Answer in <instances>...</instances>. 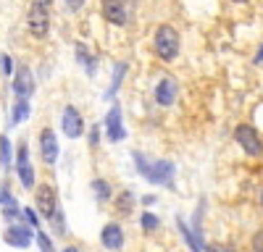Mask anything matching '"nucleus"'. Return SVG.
Masks as SVG:
<instances>
[{
    "mask_svg": "<svg viewBox=\"0 0 263 252\" xmlns=\"http://www.w3.org/2000/svg\"><path fill=\"white\" fill-rule=\"evenodd\" d=\"M16 174H18V181L24 184L27 189H34V168L29 163V144L21 142L18 144V153H16Z\"/></svg>",
    "mask_w": 263,
    "mask_h": 252,
    "instance_id": "423d86ee",
    "label": "nucleus"
},
{
    "mask_svg": "<svg viewBox=\"0 0 263 252\" xmlns=\"http://www.w3.org/2000/svg\"><path fill=\"white\" fill-rule=\"evenodd\" d=\"M100 242H103L105 249H111V252L121 249L124 247V231H121V226L119 223H105L103 231H100Z\"/></svg>",
    "mask_w": 263,
    "mask_h": 252,
    "instance_id": "9b49d317",
    "label": "nucleus"
},
{
    "mask_svg": "<svg viewBox=\"0 0 263 252\" xmlns=\"http://www.w3.org/2000/svg\"><path fill=\"white\" fill-rule=\"evenodd\" d=\"M142 228H145V231L158 228V218L153 216V213H142Z\"/></svg>",
    "mask_w": 263,
    "mask_h": 252,
    "instance_id": "4be33fe9",
    "label": "nucleus"
},
{
    "mask_svg": "<svg viewBox=\"0 0 263 252\" xmlns=\"http://www.w3.org/2000/svg\"><path fill=\"white\" fill-rule=\"evenodd\" d=\"M114 210H116V216H121V218L132 216V210H135V195H132V192L116 195L114 197Z\"/></svg>",
    "mask_w": 263,
    "mask_h": 252,
    "instance_id": "dca6fc26",
    "label": "nucleus"
},
{
    "mask_svg": "<svg viewBox=\"0 0 263 252\" xmlns=\"http://www.w3.org/2000/svg\"><path fill=\"white\" fill-rule=\"evenodd\" d=\"M13 92H16L18 97H24V100H29V95L34 92V76H32V71H29L27 66H21V69L16 71Z\"/></svg>",
    "mask_w": 263,
    "mask_h": 252,
    "instance_id": "f8f14e48",
    "label": "nucleus"
},
{
    "mask_svg": "<svg viewBox=\"0 0 263 252\" xmlns=\"http://www.w3.org/2000/svg\"><path fill=\"white\" fill-rule=\"evenodd\" d=\"M105 137L111 139V142H121L126 137V129H124V123H121V108L119 105H111V111H108L105 116Z\"/></svg>",
    "mask_w": 263,
    "mask_h": 252,
    "instance_id": "1a4fd4ad",
    "label": "nucleus"
},
{
    "mask_svg": "<svg viewBox=\"0 0 263 252\" xmlns=\"http://www.w3.org/2000/svg\"><path fill=\"white\" fill-rule=\"evenodd\" d=\"M156 55L161 60H174L179 55V34H177L174 27H168V24L158 27V32H156Z\"/></svg>",
    "mask_w": 263,
    "mask_h": 252,
    "instance_id": "f03ea898",
    "label": "nucleus"
},
{
    "mask_svg": "<svg viewBox=\"0 0 263 252\" xmlns=\"http://www.w3.org/2000/svg\"><path fill=\"white\" fill-rule=\"evenodd\" d=\"M61 129H63V134L69 137V139L82 137V132H84V121H82V116H79V111L74 108V105L63 108V116H61Z\"/></svg>",
    "mask_w": 263,
    "mask_h": 252,
    "instance_id": "6e6552de",
    "label": "nucleus"
},
{
    "mask_svg": "<svg viewBox=\"0 0 263 252\" xmlns=\"http://www.w3.org/2000/svg\"><path fill=\"white\" fill-rule=\"evenodd\" d=\"M121 76H124V63H121V66H116V79H114V84H111V90H108V97H111V95H116V90H119V81H121Z\"/></svg>",
    "mask_w": 263,
    "mask_h": 252,
    "instance_id": "b1692460",
    "label": "nucleus"
},
{
    "mask_svg": "<svg viewBox=\"0 0 263 252\" xmlns=\"http://www.w3.org/2000/svg\"><path fill=\"white\" fill-rule=\"evenodd\" d=\"M24 118H29V100L18 97V100L13 102V116H11V121H13V123H21Z\"/></svg>",
    "mask_w": 263,
    "mask_h": 252,
    "instance_id": "f3484780",
    "label": "nucleus"
},
{
    "mask_svg": "<svg viewBox=\"0 0 263 252\" xmlns=\"http://www.w3.org/2000/svg\"><path fill=\"white\" fill-rule=\"evenodd\" d=\"M40 153H42V160L48 165H53L58 160V139H55V132L53 129H42L40 132Z\"/></svg>",
    "mask_w": 263,
    "mask_h": 252,
    "instance_id": "9d476101",
    "label": "nucleus"
},
{
    "mask_svg": "<svg viewBox=\"0 0 263 252\" xmlns=\"http://www.w3.org/2000/svg\"><path fill=\"white\" fill-rule=\"evenodd\" d=\"M103 16L105 21H111L116 27H124L126 24V3H103Z\"/></svg>",
    "mask_w": 263,
    "mask_h": 252,
    "instance_id": "4468645a",
    "label": "nucleus"
},
{
    "mask_svg": "<svg viewBox=\"0 0 263 252\" xmlns=\"http://www.w3.org/2000/svg\"><path fill=\"white\" fill-rule=\"evenodd\" d=\"M258 60H263V48H260V53L255 55V63H258Z\"/></svg>",
    "mask_w": 263,
    "mask_h": 252,
    "instance_id": "cd10ccee",
    "label": "nucleus"
},
{
    "mask_svg": "<svg viewBox=\"0 0 263 252\" xmlns=\"http://www.w3.org/2000/svg\"><path fill=\"white\" fill-rule=\"evenodd\" d=\"M92 189H95V195H98V200L100 202H108V200H111V184H108V181H103V179H95L92 181Z\"/></svg>",
    "mask_w": 263,
    "mask_h": 252,
    "instance_id": "a211bd4d",
    "label": "nucleus"
},
{
    "mask_svg": "<svg viewBox=\"0 0 263 252\" xmlns=\"http://www.w3.org/2000/svg\"><path fill=\"white\" fill-rule=\"evenodd\" d=\"M27 29L32 37H45L50 32V8L48 3H32L27 13Z\"/></svg>",
    "mask_w": 263,
    "mask_h": 252,
    "instance_id": "7ed1b4c3",
    "label": "nucleus"
},
{
    "mask_svg": "<svg viewBox=\"0 0 263 252\" xmlns=\"http://www.w3.org/2000/svg\"><path fill=\"white\" fill-rule=\"evenodd\" d=\"M6 244L16 247V249H24L34 242V231L27 226V223H16V226H8L6 228V234H3Z\"/></svg>",
    "mask_w": 263,
    "mask_h": 252,
    "instance_id": "0eeeda50",
    "label": "nucleus"
},
{
    "mask_svg": "<svg viewBox=\"0 0 263 252\" xmlns=\"http://www.w3.org/2000/svg\"><path fill=\"white\" fill-rule=\"evenodd\" d=\"M179 228H182V234H184L187 244H190V247H192L195 252H203V244H200V239H197V237H192V231H190V228H187V226H184L182 221H179Z\"/></svg>",
    "mask_w": 263,
    "mask_h": 252,
    "instance_id": "412c9836",
    "label": "nucleus"
},
{
    "mask_svg": "<svg viewBox=\"0 0 263 252\" xmlns=\"http://www.w3.org/2000/svg\"><path fill=\"white\" fill-rule=\"evenodd\" d=\"M250 247H253V252H263V231H255V234H253Z\"/></svg>",
    "mask_w": 263,
    "mask_h": 252,
    "instance_id": "5701e85b",
    "label": "nucleus"
},
{
    "mask_svg": "<svg viewBox=\"0 0 263 252\" xmlns=\"http://www.w3.org/2000/svg\"><path fill=\"white\" fill-rule=\"evenodd\" d=\"M0 205H3V218H8V221L21 218V210H18V205H16L13 195L8 192V186L0 189Z\"/></svg>",
    "mask_w": 263,
    "mask_h": 252,
    "instance_id": "2eb2a0df",
    "label": "nucleus"
},
{
    "mask_svg": "<svg viewBox=\"0 0 263 252\" xmlns=\"http://www.w3.org/2000/svg\"><path fill=\"white\" fill-rule=\"evenodd\" d=\"M132 158L137 163V171L153 184H168L174 179V171H177L171 160H147L142 153H132Z\"/></svg>",
    "mask_w": 263,
    "mask_h": 252,
    "instance_id": "f257e3e1",
    "label": "nucleus"
},
{
    "mask_svg": "<svg viewBox=\"0 0 263 252\" xmlns=\"http://www.w3.org/2000/svg\"><path fill=\"white\" fill-rule=\"evenodd\" d=\"M260 205H263V192H260Z\"/></svg>",
    "mask_w": 263,
    "mask_h": 252,
    "instance_id": "c756f323",
    "label": "nucleus"
},
{
    "mask_svg": "<svg viewBox=\"0 0 263 252\" xmlns=\"http://www.w3.org/2000/svg\"><path fill=\"white\" fill-rule=\"evenodd\" d=\"M177 95H179V84H177V79L166 76V79L158 81V87H156V100H158L161 105H174Z\"/></svg>",
    "mask_w": 263,
    "mask_h": 252,
    "instance_id": "ddd939ff",
    "label": "nucleus"
},
{
    "mask_svg": "<svg viewBox=\"0 0 263 252\" xmlns=\"http://www.w3.org/2000/svg\"><path fill=\"white\" fill-rule=\"evenodd\" d=\"M77 55H79V60L84 63V71L95 74V58L87 55V48H84V45H77Z\"/></svg>",
    "mask_w": 263,
    "mask_h": 252,
    "instance_id": "6ab92c4d",
    "label": "nucleus"
},
{
    "mask_svg": "<svg viewBox=\"0 0 263 252\" xmlns=\"http://www.w3.org/2000/svg\"><path fill=\"white\" fill-rule=\"evenodd\" d=\"M21 218H24V221L29 223V228H32V226H37V216L32 213V210H29V207H27V210H21Z\"/></svg>",
    "mask_w": 263,
    "mask_h": 252,
    "instance_id": "393cba45",
    "label": "nucleus"
},
{
    "mask_svg": "<svg viewBox=\"0 0 263 252\" xmlns=\"http://www.w3.org/2000/svg\"><path fill=\"white\" fill-rule=\"evenodd\" d=\"M11 163V139L3 134V137H0V165H8Z\"/></svg>",
    "mask_w": 263,
    "mask_h": 252,
    "instance_id": "aec40b11",
    "label": "nucleus"
},
{
    "mask_svg": "<svg viewBox=\"0 0 263 252\" xmlns=\"http://www.w3.org/2000/svg\"><path fill=\"white\" fill-rule=\"evenodd\" d=\"M208 252H234V249H232L229 244H211Z\"/></svg>",
    "mask_w": 263,
    "mask_h": 252,
    "instance_id": "bb28decb",
    "label": "nucleus"
},
{
    "mask_svg": "<svg viewBox=\"0 0 263 252\" xmlns=\"http://www.w3.org/2000/svg\"><path fill=\"white\" fill-rule=\"evenodd\" d=\"M234 139L239 142V147L248 153V155H253V158H258L260 153H263V144H260V139H258V132L253 129V126H248V123H239L237 129H234Z\"/></svg>",
    "mask_w": 263,
    "mask_h": 252,
    "instance_id": "39448f33",
    "label": "nucleus"
},
{
    "mask_svg": "<svg viewBox=\"0 0 263 252\" xmlns=\"http://www.w3.org/2000/svg\"><path fill=\"white\" fill-rule=\"evenodd\" d=\"M0 66H3V74H11V71H13V69H11L13 60H11L8 55H3V58H0Z\"/></svg>",
    "mask_w": 263,
    "mask_h": 252,
    "instance_id": "a878e982",
    "label": "nucleus"
},
{
    "mask_svg": "<svg viewBox=\"0 0 263 252\" xmlns=\"http://www.w3.org/2000/svg\"><path fill=\"white\" fill-rule=\"evenodd\" d=\"M34 200H37V207H40V213L45 216V218H55V213H58V197H55V189L50 186V184H40L37 189H34Z\"/></svg>",
    "mask_w": 263,
    "mask_h": 252,
    "instance_id": "20e7f679",
    "label": "nucleus"
},
{
    "mask_svg": "<svg viewBox=\"0 0 263 252\" xmlns=\"http://www.w3.org/2000/svg\"><path fill=\"white\" fill-rule=\"evenodd\" d=\"M63 252H79V249H77V247H66Z\"/></svg>",
    "mask_w": 263,
    "mask_h": 252,
    "instance_id": "c85d7f7f",
    "label": "nucleus"
}]
</instances>
